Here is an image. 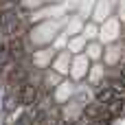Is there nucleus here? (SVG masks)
<instances>
[{
	"label": "nucleus",
	"mask_w": 125,
	"mask_h": 125,
	"mask_svg": "<svg viewBox=\"0 0 125 125\" xmlns=\"http://www.w3.org/2000/svg\"><path fill=\"white\" fill-rule=\"evenodd\" d=\"M116 97H119V94H116L108 83H99V86L94 88V103L101 105V108H108Z\"/></svg>",
	"instance_id": "f257e3e1"
},
{
	"label": "nucleus",
	"mask_w": 125,
	"mask_h": 125,
	"mask_svg": "<svg viewBox=\"0 0 125 125\" xmlns=\"http://www.w3.org/2000/svg\"><path fill=\"white\" fill-rule=\"evenodd\" d=\"M123 108H125V101H123V97H116L105 110H108V114L112 116V119H116L119 114H123Z\"/></svg>",
	"instance_id": "f03ea898"
},
{
	"label": "nucleus",
	"mask_w": 125,
	"mask_h": 125,
	"mask_svg": "<svg viewBox=\"0 0 125 125\" xmlns=\"http://www.w3.org/2000/svg\"><path fill=\"white\" fill-rule=\"evenodd\" d=\"M108 86L116 92V94H121V92H125V79L123 77H114V79H108Z\"/></svg>",
	"instance_id": "7ed1b4c3"
},
{
	"label": "nucleus",
	"mask_w": 125,
	"mask_h": 125,
	"mask_svg": "<svg viewBox=\"0 0 125 125\" xmlns=\"http://www.w3.org/2000/svg\"><path fill=\"white\" fill-rule=\"evenodd\" d=\"M119 77H123V79H125V64L119 66Z\"/></svg>",
	"instance_id": "20e7f679"
}]
</instances>
